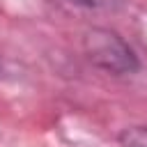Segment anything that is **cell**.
Returning <instances> with one entry per match:
<instances>
[{
	"label": "cell",
	"instance_id": "1",
	"mask_svg": "<svg viewBox=\"0 0 147 147\" xmlns=\"http://www.w3.org/2000/svg\"><path fill=\"white\" fill-rule=\"evenodd\" d=\"M83 48L87 60L113 74V76H126V74H136L140 69L138 55L133 53V48L113 30L108 28H92L85 32L83 37Z\"/></svg>",
	"mask_w": 147,
	"mask_h": 147
},
{
	"label": "cell",
	"instance_id": "2",
	"mask_svg": "<svg viewBox=\"0 0 147 147\" xmlns=\"http://www.w3.org/2000/svg\"><path fill=\"white\" fill-rule=\"evenodd\" d=\"M117 140L119 147H147V126H126Z\"/></svg>",
	"mask_w": 147,
	"mask_h": 147
},
{
	"label": "cell",
	"instance_id": "3",
	"mask_svg": "<svg viewBox=\"0 0 147 147\" xmlns=\"http://www.w3.org/2000/svg\"><path fill=\"white\" fill-rule=\"evenodd\" d=\"M71 2H78V5H85V7H99L108 0H71Z\"/></svg>",
	"mask_w": 147,
	"mask_h": 147
}]
</instances>
